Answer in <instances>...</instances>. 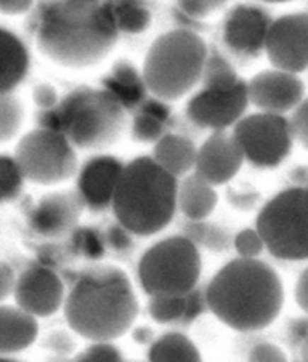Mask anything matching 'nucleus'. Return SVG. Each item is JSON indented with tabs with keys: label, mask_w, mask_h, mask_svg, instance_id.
Returning a JSON list of instances; mask_svg holds the SVG:
<instances>
[{
	"label": "nucleus",
	"mask_w": 308,
	"mask_h": 362,
	"mask_svg": "<svg viewBox=\"0 0 308 362\" xmlns=\"http://www.w3.org/2000/svg\"><path fill=\"white\" fill-rule=\"evenodd\" d=\"M270 24V16L262 8L238 5L227 16L223 40L238 55L253 57L265 48Z\"/></svg>",
	"instance_id": "obj_17"
},
{
	"label": "nucleus",
	"mask_w": 308,
	"mask_h": 362,
	"mask_svg": "<svg viewBox=\"0 0 308 362\" xmlns=\"http://www.w3.org/2000/svg\"><path fill=\"white\" fill-rule=\"evenodd\" d=\"M209 311L239 332L262 330L280 315L285 292L276 271L262 260L236 258L205 288Z\"/></svg>",
	"instance_id": "obj_2"
},
{
	"label": "nucleus",
	"mask_w": 308,
	"mask_h": 362,
	"mask_svg": "<svg viewBox=\"0 0 308 362\" xmlns=\"http://www.w3.org/2000/svg\"><path fill=\"white\" fill-rule=\"evenodd\" d=\"M15 160L23 177L39 185H55L71 178L77 170L72 144L58 132L39 129L21 138Z\"/></svg>",
	"instance_id": "obj_9"
},
{
	"label": "nucleus",
	"mask_w": 308,
	"mask_h": 362,
	"mask_svg": "<svg viewBox=\"0 0 308 362\" xmlns=\"http://www.w3.org/2000/svg\"><path fill=\"white\" fill-rule=\"evenodd\" d=\"M45 362H74V359H71L69 356H53V358L47 359Z\"/></svg>",
	"instance_id": "obj_47"
},
{
	"label": "nucleus",
	"mask_w": 308,
	"mask_h": 362,
	"mask_svg": "<svg viewBox=\"0 0 308 362\" xmlns=\"http://www.w3.org/2000/svg\"><path fill=\"white\" fill-rule=\"evenodd\" d=\"M86 207L79 192H53L42 197L29 216V225L44 238H62L76 229Z\"/></svg>",
	"instance_id": "obj_16"
},
{
	"label": "nucleus",
	"mask_w": 308,
	"mask_h": 362,
	"mask_svg": "<svg viewBox=\"0 0 308 362\" xmlns=\"http://www.w3.org/2000/svg\"><path fill=\"white\" fill-rule=\"evenodd\" d=\"M164 125L161 119L147 111H138L132 125V135L138 141H156L158 143L164 134Z\"/></svg>",
	"instance_id": "obj_32"
},
{
	"label": "nucleus",
	"mask_w": 308,
	"mask_h": 362,
	"mask_svg": "<svg viewBox=\"0 0 308 362\" xmlns=\"http://www.w3.org/2000/svg\"><path fill=\"white\" fill-rule=\"evenodd\" d=\"M198 149L188 138L167 134L156 143L153 160L172 177H185L196 165Z\"/></svg>",
	"instance_id": "obj_23"
},
{
	"label": "nucleus",
	"mask_w": 308,
	"mask_h": 362,
	"mask_svg": "<svg viewBox=\"0 0 308 362\" xmlns=\"http://www.w3.org/2000/svg\"><path fill=\"white\" fill-rule=\"evenodd\" d=\"M294 136L308 149V98L297 106L291 119Z\"/></svg>",
	"instance_id": "obj_37"
},
{
	"label": "nucleus",
	"mask_w": 308,
	"mask_h": 362,
	"mask_svg": "<svg viewBox=\"0 0 308 362\" xmlns=\"http://www.w3.org/2000/svg\"><path fill=\"white\" fill-rule=\"evenodd\" d=\"M249 105L247 83L239 82L228 92L201 90L193 96L186 107V114L193 124L215 132L225 130L229 125H236Z\"/></svg>",
	"instance_id": "obj_12"
},
{
	"label": "nucleus",
	"mask_w": 308,
	"mask_h": 362,
	"mask_svg": "<svg viewBox=\"0 0 308 362\" xmlns=\"http://www.w3.org/2000/svg\"><path fill=\"white\" fill-rule=\"evenodd\" d=\"M101 86L103 90L116 98L125 111L137 110L147 101V82L143 79V74L129 62H118L114 64L110 74L101 81Z\"/></svg>",
	"instance_id": "obj_19"
},
{
	"label": "nucleus",
	"mask_w": 308,
	"mask_h": 362,
	"mask_svg": "<svg viewBox=\"0 0 308 362\" xmlns=\"http://www.w3.org/2000/svg\"><path fill=\"white\" fill-rule=\"evenodd\" d=\"M124 167L122 162L111 156H96L90 159L82 167L77 180V192L84 205L93 212L110 209Z\"/></svg>",
	"instance_id": "obj_18"
},
{
	"label": "nucleus",
	"mask_w": 308,
	"mask_h": 362,
	"mask_svg": "<svg viewBox=\"0 0 308 362\" xmlns=\"http://www.w3.org/2000/svg\"><path fill=\"white\" fill-rule=\"evenodd\" d=\"M29 69V53L13 33L0 28V95L20 86Z\"/></svg>",
	"instance_id": "obj_21"
},
{
	"label": "nucleus",
	"mask_w": 308,
	"mask_h": 362,
	"mask_svg": "<svg viewBox=\"0 0 308 362\" xmlns=\"http://www.w3.org/2000/svg\"><path fill=\"white\" fill-rule=\"evenodd\" d=\"M38 339L35 317L21 308L0 306V356L23 351Z\"/></svg>",
	"instance_id": "obj_20"
},
{
	"label": "nucleus",
	"mask_w": 308,
	"mask_h": 362,
	"mask_svg": "<svg viewBox=\"0 0 308 362\" xmlns=\"http://www.w3.org/2000/svg\"><path fill=\"white\" fill-rule=\"evenodd\" d=\"M256 229L265 249L281 260L308 258V188H291L265 204Z\"/></svg>",
	"instance_id": "obj_8"
},
{
	"label": "nucleus",
	"mask_w": 308,
	"mask_h": 362,
	"mask_svg": "<svg viewBox=\"0 0 308 362\" xmlns=\"http://www.w3.org/2000/svg\"><path fill=\"white\" fill-rule=\"evenodd\" d=\"M185 238H188L193 244L214 252H225L232 245V238L227 229L207 221H190L185 226Z\"/></svg>",
	"instance_id": "obj_27"
},
{
	"label": "nucleus",
	"mask_w": 308,
	"mask_h": 362,
	"mask_svg": "<svg viewBox=\"0 0 308 362\" xmlns=\"http://www.w3.org/2000/svg\"><path fill=\"white\" fill-rule=\"evenodd\" d=\"M233 136L244 159L257 167H276L286 159L292 146L291 120L278 114L257 112L234 125Z\"/></svg>",
	"instance_id": "obj_10"
},
{
	"label": "nucleus",
	"mask_w": 308,
	"mask_h": 362,
	"mask_svg": "<svg viewBox=\"0 0 308 362\" xmlns=\"http://www.w3.org/2000/svg\"><path fill=\"white\" fill-rule=\"evenodd\" d=\"M39 50L68 68L101 62L118 40L111 2H44L34 16Z\"/></svg>",
	"instance_id": "obj_1"
},
{
	"label": "nucleus",
	"mask_w": 308,
	"mask_h": 362,
	"mask_svg": "<svg viewBox=\"0 0 308 362\" xmlns=\"http://www.w3.org/2000/svg\"><path fill=\"white\" fill-rule=\"evenodd\" d=\"M178 181L153 158H137L120 175L113 199L119 225L137 236H153L172 221L177 210Z\"/></svg>",
	"instance_id": "obj_4"
},
{
	"label": "nucleus",
	"mask_w": 308,
	"mask_h": 362,
	"mask_svg": "<svg viewBox=\"0 0 308 362\" xmlns=\"http://www.w3.org/2000/svg\"><path fill=\"white\" fill-rule=\"evenodd\" d=\"M201 81L204 83V90H215V92H228L241 82L233 66L220 55L207 57Z\"/></svg>",
	"instance_id": "obj_25"
},
{
	"label": "nucleus",
	"mask_w": 308,
	"mask_h": 362,
	"mask_svg": "<svg viewBox=\"0 0 308 362\" xmlns=\"http://www.w3.org/2000/svg\"><path fill=\"white\" fill-rule=\"evenodd\" d=\"M130 362H140V361H130Z\"/></svg>",
	"instance_id": "obj_49"
},
{
	"label": "nucleus",
	"mask_w": 308,
	"mask_h": 362,
	"mask_svg": "<svg viewBox=\"0 0 308 362\" xmlns=\"http://www.w3.org/2000/svg\"><path fill=\"white\" fill-rule=\"evenodd\" d=\"M305 87L297 74L268 69L258 72L247 83V96L249 103L256 105L262 112L283 114L292 110L304 101Z\"/></svg>",
	"instance_id": "obj_14"
},
{
	"label": "nucleus",
	"mask_w": 308,
	"mask_h": 362,
	"mask_svg": "<svg viewBox=\"0 0 308 362\" xmlns=\"http://www.w3.org/2000/svg\"><path fill=\"white\" fill-rule=\"evenodd\" d=\"M71 234L72 250L77 255L86 257L89 260H98L100 257L105 255V234L98 233L93 228H76Z\"/></svg>",
	"instance_id": "obj_30"
},
{
	"label": "nucleus",
	"mask_w": 308,
	"mask_h": 362,
	"mask_svg": "<svg viewBox=\"0 0 308 362\" xmlns=\"http://www.w3.org/2000/svg\"><path fill=\"white\" fill-rule=\"evenodd\" d=\"M265 52L276 69L299 74L308 68V13H289L271 21Z\"/></svg>",
	"instance_id": "obj_11"
},
{
	"label": "nucleus",
	"mask_w": 308,
	"mask_h": 362,
	"mask_svg": "<svg viewBox=\"0 0 308 362\" xmlns=\"http://www.w3.org/2000/svg\"><path fill=\"white\" fill-rule=\"evenodd\" d=\"M148 362H203L201 353L188 337L171 332L153 341Z\"/></svg>",
	"instance_id": "obj_24"
},
{
	"label": "nucleus",
	"mask_w": 308,
	"mask_h": 362,
	"mask_svg": "<svg viewBox=\"0 0 308 362\" xmlns=\"http://www.w3.org/2000/svg\"><path fill=\"white\" fill-rule=\"evenodd\" d=\"M33 7V2H0V13L5 15H21Z\"/></svg>",
	"instance_id": "obj_44"
},
{
	"label": "nucleus",
	"mask_w": 308,
	"mask_h": 362,
	"mask_svg": "<svg viewBox=\"0 0 308 362\" xmlns=\"http://www.w3.org/2000/svg\"><path fill=\"white\" fill-rule=\"evenodd\" d=\"M16 277L13 269L7 263L0 262V301L8 298L11 293H15Z\"/></svg>",
	"instance_id": "obj_42"
},
{
	"label": "nucleus",
	"mask_w": 308,
	"mask_h": 362,
	"mask_svg": "<svg viewBox=\"0 0 308 362\" xmlns=\"http://www.w3.org/2000/svg\"><path fill=\"white\" fill-rule=\"evenodd\" d=\"M217 205V192L198 173H191L178 185L177 209L190 221H204L214 212Z\"/></svg>",
	"instance_id": "obj_22"
},
{
	"label": "nucleus",
	"mask_w": 308,
	"mask_h": 362,
	"mask_svg": "<svg viewBox=\"0 0 308 362\" xmlns=\"http://www.w3.org/2000/svg\"><path fill=\"white\" fill-rule=\"evenodd\" d=\"M207 48L190 29H173L159 35L149 47L143 79L151 93L162 101L182 98L201 81Z\"/></svg>",
	"instance_id": "obj_6"
},
{
	"label": "nucleus",
	"mask_w": 308,
	"mask_h": 362,
	"mask_svg": "<svg viewBox=\"0 0 308 362\" xmlns=\"http://www.w3.org/2000/svg\"><path fill=\"white\" fill-rule=\"evenodd\" d=\"M111 7L118 31L129 34L147 31L151 23V13L147 5L140 2H111Z\"/></svg>",
	"instance_id": "obj_26"
},
{
	"label": "nucleus",
	"mask_w": 308,
	"mask_h": 362,
	"mask_svg": "<svg viewBox=\"0 0 308 362\" xmlns=\"http://www.w3.org/2000/svg\"><path fill=\"white\" fill-rule=\"evenodd\" d=\"M15 298L18 308L34 317L52 316L64 301V284L50 267L34 264L16 279Z\"/></svg>",
	"instance_id": "obj_13"
},
{
	"label": "nucleus",
	"mask_w": 308,
	"mask_h": 362,
	"mask_svg": "<svg viewBox=\"0 0 308 362\" xmlns=\"http://www.w3.org/2000/svg\"><path fill=\"white\" fill-rule=\"evenodd\" d=\"M207 308V300H205V291H199V288H193L190 293H186V311L183 322L195 321L198 316H201Z\"/></svg>",
	"instance_id": "obj_38"
},
{
	"label": "nucleus",
	"mask_w": 308,
	"mask_h": 362,
	"mask_svg": "<svg viewBox=\"0 0 308 362\" xmlns=\"http://www.w3.org/2000/svg\"><path fill=\"white\" fill-rule=\"evenodd\" d=\"M201 253L185 236H172L156 243L138 263V281L149 297L186 295L201 277Z\"/></svg>",
	"instance_id": "obj_7"
},
{
	"label": "nucleus",
	"mask_w": 308,
	"mask_h": 362,
	"mask_svg": "<svg viewBox=\"0 0 308 362\" xmlns=\"http://www.w3.org/2000/svg\"><path fill=\"white\" fill-rule=\"evenodd\" d=\"M247 362H289L287 356L280 346L273 343H258L252 346L247 356Z\"/></svg>",
	"instance_id": "obj_35"
},
{
	"label": "nucleus",
	"mask_w": 308,
	"mask_h": 362,
	"mask_svg": "<svg viewBox=\"0 0 308 362\" xmlns=\"http://www.w3.org/2000/svg\"><path fill=\"white\" fill-rule=\"evenodd\" d=\"M23 122V106L15 95H0V143L10 141Z\"/></svg>",
	"instance_id": "obj_29"
},
{
	"label": "nucleus",
	"mask_w": 308,
	"mask_h": 362,
	"mask_svg": "<svg viewBox=\"0 0 308 362\" xmlns=\"http://www.w3.org/2000/svg\"><path fill=\"white\" fill-rule=\"evenodd\" d=\"M40 129L58 132L72 146L101 149L113 144L125 129V110L106 90L79 87L55 107L40 111Z\"/></svg>",
	"instance_id": "obj_5"
},
{
	"label": "nucleus",
	"mask_w": 308,
	"mask_h": 362,
	"mask_svg": "<svg viewBox=\"0 0 308 362\" xmlns=\"http://www.w3.org/2000/svg\"><path fill=\"white\" fill-rule=\"evenodd\" d=\"M225 2H178V8L182 13L191 18H203L210 11L223 7Z\"/></svg>",
	"instance_id": "obj_39"
},
{
	"label": "nucleus",
	"mask_w": 308,
	"mask_h": 362,
	"mask_svg": "<svg viewBox=\"0 0 308 362\" xmlns=\"http://www.w3.org/2000/svg\"><path fill=\"white\" fill-rule=\"evenodd\" d=\"M74 362H125L119 349L110 341H93L86 351L79 353Z\"/></svg>",
	"instance_id": "obj_34"
},
{
	"label": "nucleus",
	"mask_w": 308,
	"mask_h": 362,
	"mask_svg": "<svg viewBox=\"0 0 308 362\" xmlns=\"http://www.w3.org/2000/svg\"><path fill=\"white\" fill-rule=\"evenodd\" d=\"M0 362H20V361H15V359L5 358V356H0Z\"/></svg>",
	"instance_id": "obj_48"
},
{
	"label": "nucleus",
	"mask_w": 308,
	"mask_h": 362,
	"mask_svg": "<svg viewBox=\"0 0 308 362\" xmlns=\"http://www.w3.org/2000/svg\"><path fill=\"white\" fill-rule=\"evenodd\" d=\"M300 358H302V362H308V325H307V329H305L304 339H302Z\"/></svg>",
	"instance_id": "obj_46"
},
{
	"label": "nucleus",
	"mask_w": 308,
	"mask_h": 362,
	"mask_svg": "<svg viewBox=\"0 0 308 362\" xmlns=\"http://www.w3.org/2000/svg\"><path fill=\"white\" fill-rule=\"evenodd\" d=\"M295 301L308 315V268L299 276V281L295 284Z\"/></svg>",
	"instance_id": "obj_43"
},
{
	"label": "nucleus",
	"mask_w": 308,
	"mask_h": 362,
	"mask_svg": "<svg viewBox=\"0 0 308 362\" xmlns=\"http://www.w3.org/2000/svg\"><path fill=\"white\" fill-rule=\"evenodd\" d=\"M47 346L55 353V356H69L74 349V341L63 332H55V334L48 335Z\"/></svg>",
	"instance_id": "obj_41"
},
{
	"label": "nucleus",
	"mask_w": 308,
	"mask_h": 362,
	"mask_svg": "<svg viewBox=\"0 0 308 362\" xmlns=\"http://www.w3.org/2000/svg\"><path fill=\"white\" fill-rule=\"evenodd\" d=\"M244 154L233 135L214 132L198 149L195 173L212 186L225 185L239 172Z\"/></svg>",
	"instance_id": "obj_15"
},
{
	"label": "nucleus",
	"mask_w": 308,
	"mask_h": 362,
	"mask_svg": "<svg viewBox=\"0 0 308 362\" xmlns=\"http://www.w3.org/2000/svg\"><path fill=\"white\" fill-rule=\"evenodd\" d=\"M69 327L92 341L122 337L138 315L129 277L114 267H92L76 277L64 300Z\"/></svg>",
	"instance_id": "obj_3"
},
{
	"label": "nucleus",
	"mask_w": 308,
	"mask_h": 362,
	"mask_svg": "<svg viewBox=\"0 0 308 362\" xmlns=\"http://www.w3.org/2000/svg\"><path fill=\"white\" fill-rule=\"evenodd\" d=\"M148 311L159 324L183 322L186 311V295H156L149 298Z\"/></svg>",
	"instance_id": "obj_28"
},
{
	"label": "nucleus",
	"mask_w": 308,
	"mask_h": 362,
	"mask_svg": "<svg viewBox=\"0 0 308 362\" xmlns=\"http://www.w3.org/2000/svg\"><path fill=\"white\" fill-rule=\"evenodd\" d=\"M234 249H236L239 258H249L253 260L257 258L265 249V243L257 229L247 228L239 231L233 240Z\"/></svg>",
	"instance_id": "obj_33"
},
{
	"label": "nucleus",
	"mask_w": 308,
	"mask_h": 362,
	"mask_svg": "<svg viewBox=\"0 0 308 362\" xmlns=\"http://www.w3.org/2000/svg\"><path fill=\"white\" fill-rule=\"evenodd\" d=\"M23 172L15 158L0 156V202H10L21 194Z\"/></svg>",
	"instance_id": "obj_31"
},
{
	"label": "nucleus",
	"mask_w": 308,
	"mask_h": 362,
	"mask_svg": "<svg viewBox=\"0 0 308 362\" xmlns=\"http://www.w3.org/2000/svg\"><path fill=\"white\" fill-rule=\"evenodd\" d=\"M130 231L122 225H113L110 229L105 233V243L108 247H111L114 252H127L132 249V238H130Z\"/></svg>",
	"instance_id": "obj_36"
},
{
	"label": "nucleus",
	"mask_w": 308,
	"mask_h": 362,
	"mask_svg": "<svg viewBox=\"0 0 308 362\" xmlns=\"http://www.w3.org/2000/svg\"><path fill=\"white\" fill-rule=\"evenodd\" d=\"M34 101L35 105L42 107V111L52 110V107L58 105L57 90L48 86V83H40V86L34 88Z\"/></svg>",
	"instance_id": "obj_40"
},
{
	"label": "nucleus",
	"mask_w": 308,
	"mask_h": 362,
	"mask_svg": "<svg viewBox=\"0 0 308 362\" xmlns=\"http://www.w3.org/2000/svg\"><path fill=\"white\" fill-rule=\"evenodd\" d=\"M134 339H135L138 343H148V341L153 340V334H151V330H149V329L143 327V329H138V330H135Z\"/></svg>",
	"instance_id": "obj_45"
}]
</instances>
